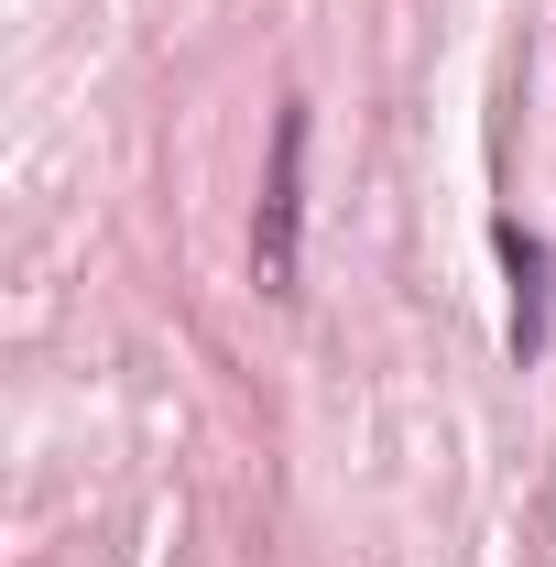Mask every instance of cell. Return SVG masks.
Masks as SVG:
<instances>
[{
	"instance_id": "2",
	"label": "cell",
	"mask_w": 556,
	"mask_h": 567,
	"mask_svg": "<svg viewBox=\"0 0 556 567\" xmlns=\"http://www.w3.org/2000/svg\"><path fill=\"white\" fill-rule=\"evenodd\" d=\"M491 251H502V274H513V360H546V306H556V251L524 229V218H502L491 229Z\"/></svg>"
},
{
	"instance_id": "1",
	"label": "cell",
	"mask_w": 556,
	"mask_h": 567,
	"mask_svg": "<svg viewBox=\"0 0 556 567\" xmlns=\"http://www.w3.org/2000/svg\"><path fill=\"white\" fill-rule=\"evenodd\" d=\"M251 284L274 306L306 295V99L274 110V164H262V208H251Z\"/></svg>"
}]
</instances>
